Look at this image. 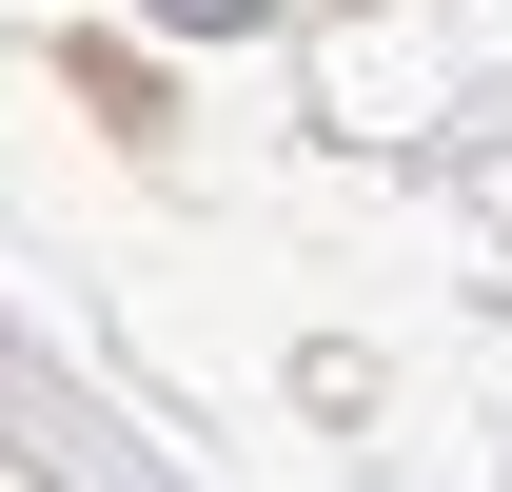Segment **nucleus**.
Wrapping results in <instances>:
<instances>
[{
    "label": "nucleus",
    "instance_id": "1",
    "mask_svg": "<svg viewBox=\"0 0 512 492\" xmlns=\"http://www.w3.org/2000/svg\"><path fill=\"white\" fill-rule=\"evenodd\" d=\"M178 20H237V0H178Z\"/></svg>",
    "mask_w": 512,
    "mask_h": 492
}]
</instances>
